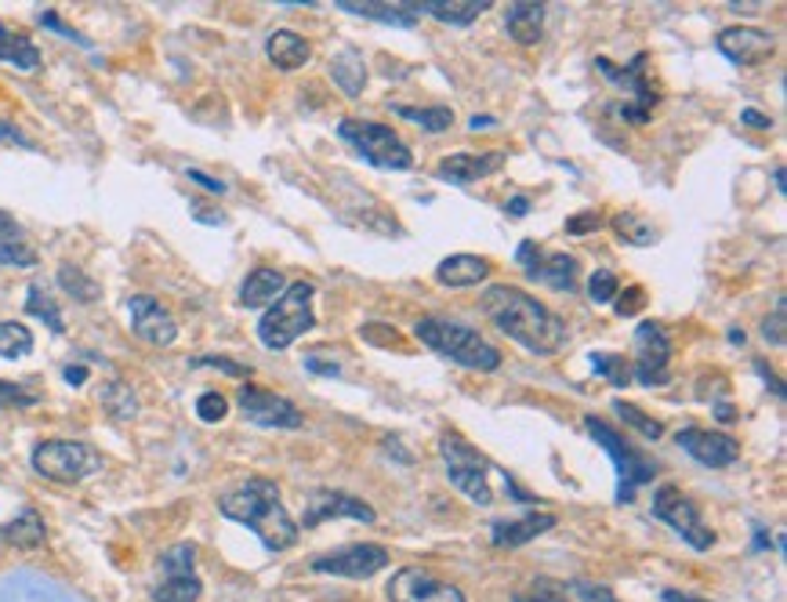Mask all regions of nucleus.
<instances>
[{"label":"nucleus","mask_w":787,"mask_h":602,"mask_svg":"<svg viewBox=\"0 0 787 602\" xmlns=\"http://www.w3.org/2000/svg\"><path fill=\"white\" fill-rule=\"evenodd\" d=\"M483 312L501 334H508L512 342H519L533 356H555V352L566 349V323L549 305L530 298L527 291L494 283V287L483 291Z\"/></svg>","instance_id":"f257e3e1"},{"label":"nucleus","mask_w":787,"mask_h":602,"mask_svg":"<svg viewBox=\"0 0 787 602\" xmlns=\"http://www.w3.org/2000/svg\"><path fill=\"white\" fill-rule=\"evenodd\" d=\"M219 512L225 519L239 522V527L255 530V538L266 544L269 552H287L298 544L302 530L283 508L280 486L272 480H244L233 491L219 497Z\"/></svg>","instance_id":"f03ea898"},{"label":"nucleus","mask_w":787,"mask_h":602,"mask_svg":"<svg viewBox=\"0 0 787 602\" xmlns=\"http://www.w3.org/2000/svg\"><path fill=\"white\" fill-rule=\"evenodd\" d=\"M414 338L425 349H432L436 356H443L454 367H465V370H479V374H490L501 367V349L490 345L483 334L475 331L469 323H458V320H439V316H421L414 323Z\"/></svg>","instance_id":"7ed1b4c3"},{"label":"nucleus","mask_w":787,"mask_h":602,"mask_svg":"<svg viewBox=\"0 0 787 602\" xmlns=\"http://www.w3.org/2000/svg\"><path fill=\"white\" fill-rule=\"evenodd\" d=\"M313 298L316 287L309 280H294L283 287V294L269 305L266 316L258 320V338L261 345L272 352H283L298 342L302 334H309L316 327V312H313Z\"/></svg>","instance_id":"20e7f679"},{"label":"nucleus","mask_w":787,"mask_h":602,"mask_svg":"<svg viewBox=\"0 0 787 602\" xmlns=\"http://www.w3.org/2000/svg\"><path fill=\"white\" fill-rule=\"evenodd\" d=\"M585 432L613 458V469H618V505H632L638 486L654 483V475H657L654 458H646L643 450H635L618 428L607 425L596 414H585Z\"/></svg>","instance_id":"39448f33"},{"label":"nucleus","mask_w":787,"mask_h":602,"mask_svg":"<svg viewBox=\"0 0 787 602\" xmlns=\"http://www.w3.org/2000/svg\"><path fill=\"white\" fill-rule=\"evenodd\" d=\"M436 447H439L443 469H447V480L458 486L472 505H479V508L494 505V491H490V472H494V464H490L461 432H443Z\"/></svg>","instance_id":"423d86ee"},{"label":"nucleus","mask_w":787,"mask_h":602,"mask_svg":"<svg viewBox=\"0 0 787 602\" xmlns=\"http://www.w3.org/2000/svg\"><path fill=\"white\" fill-rule=\"evenodd\" d=\"M30 464L40 480L73 486L84 483L87 475L102 472V453L84 439H44L33 447Z\"/></svg>","instance_id":"0eeeda50"},{"label":"nucleus","mask_w":787,"mask_h":602,"mask_svg":"<svg viewBox=\"0 0 787 602\" xmlns=\"http://www.w3.org/2000/svg\"><path fill=\"white\" fill-rule=\"evenodd\" d=\"M338 139L349 142L363 161L381 167V172H410L414 167V153L410 145L399 139L389 123L378 120H341L338 123Z\"/></svg>","instance_id":"6e6552de"},{"label":"nucleus","mask_w":787,"mask_h":602,"mask_svg":"<svg viewBox=\"0 0 787 602\" xmlns=\"http://www.w3.org/2000/svg\"><path fill=\"white\" fill-rule=\"evenodd\" d=\"M649 512H654V519L668 522V527L676 530L679 538L690 544V548L708 552L715 544V533H712L708 522H704L697 501H690V497L682 494L676 483H660L657 486L654 501H649Z\"/></svg>","instance_id":"1a4fd4ad"},{"label":"nucleus","mask_w":787,"mask_h":602,"mask_svg":"<svg viewBox=\"0 0 787 602\" xmlns=\"http://www.w3.org/2000/svg\"><path fill=\"white\" fill-rule=\"evenodd\" d=\"M203 581L197 574V544L178 541L160 555V577L150 588L153 602H200Z\"/></svg>","instance_id":"9d476101"},{"label":"nucleus","mask_w":787,"mask_h":602,"mask_svg":"<svg viewBox=\"0 0 787 602\" xmlns=\"http://www.w3.org/2000/svg\"><path fill=\"white\" fill-rule=\"evenodd\" d=\"M596 70L607 76L610 84H618L624 87L635 102H629V106H613V113H618L621 120H632V123H646L649 120V109L657 106V87L646 81V51H638L635 59L629 66H618V62H610V59H596Z\"/></svg>","instance_id":"9b49d317"},{"label":"nucleus","mask_w":787,"mask_h":602,"mask_svg":"<svg viewBox=\"0 0 787 602\" xmlns=\"http://www.w3.org/2000/svg\"><path fill=\"white\" fill-rule=\"evenodd\" d=\"M668 363H671V338L660 323L646 320L635 327V367L632 378L646 389L668 385Z\"/></svg>","instance_id":"f8f14e48"},{"label":"nucleus","mask_w":787,"mask_h":602,"mask_svg":"<svg viewBox=\"0 0 787 602\" xmlns=\"http://www.w3.org/2000/svg\"><path fill=\"white\" fill-rule=\"evenodd\" d=\"M236 403H239V414L258 428H302L305 425V414L287 400V396L258 389V385H239Z\"/></svg>","instance_id":"ddd939ff"},{"label":"nucleus","mask_w":787,"mask_h":602,"mask_svg":"<svg viewBox=\"0 0 787 602\" xmlns=\"http://www.w3.org/2000/svg\"><path fill=\"white\" fill-rule=\"evenodd\" d=\"M389 566V548L385 544H345L338 552H324L313 559L316 574H334V577H352V581H363V577H374Z\"/></svg>","instance_id":"4468645a"},{"label":"nucleus","mask_w":787,"mask_h":602,"mask_svg":"<svg viewBox=\"0 0 787 602\" xmlns=\"http://www.w3.org/2000/svg\"><path fill=\"white\" fill-rule=\"evenodd\" d=\"M128 312H131V331L139 342L156 345V349H167L178 342V320L153 298V294H131Z\"/></svg>","instance_id":"2eb2a0df"},{"label":"nucleus","mask_w":787,"mask_h":602,"mask_svg":"<svg viewBox=\"0 0 787 602\" xmlns=\"http://www.w3.org/2000/svg\"><path fill=\"white\" fill-rule=\"evenodd\" d=\"M389 602H465L461 588L439 581L432 570L403 566L389 581Z\"/></svg>","instance_id":"dca6fc26"},{"label":"nucleus","mask_w":787,"mask_h":602,"mask_svg":"<svg viewBox=\"0 0 787 602\" xmlns=\"http://www.w3.org/2000/svg\"><path fill=\"white\" fill-rule=\"evenodd\" d=\"M676 442L693 461H701L704 469H729V464H737V458H740V442L733 436H726V432L686 425V428H679Z\"/></svg>","instance_id":"f3484780"},{"label":"nucleus","mask_w":787,"mask_h":602,"mask_svg":"<svg viewBox=\"0 0 787 602\" xmlns=\"http://www.w3.org/2000/svg\"><path fill=\"white\" fill-rule=\"evenodd\" d=\"M715 48L726 55L733 66H762L766 59H773V51H777V37L766 29H755V26H729L715 37Z\"/></svg>","instance_id":"a211bd4d"},{"label":"nucleus","mask_w":787,"mask_h":602,"mask_svg":"<svg viewBox=\"0 0 787 602\" xmlns=\"http://www.w3.org/2000/svg\"><path fill=\"white\" fill-rule=\"evenodd\" d=\"M327 519H356V522H374V508L367 501H360V497H352L345 491H330V486H319V491L309 494V501H305V516H302V527L313 530L319 522Z\"/></svg>","instance_id":"6ab92c4d"},{"label":"nucleus","mask_w":787,"mask_h":602,"mask_svg":"<svg viewBox=\"0 0 787 602\" xmlns=\"http://www.w3.org/2000/svg\"><path fill=\"white\" fill-rule=\"evenodd\" d=\"M508 161L505 150H486V153H450L436 164V178L450 181V186H472V181L501 172Z\"/></svg>","instance_id":"aec40b11"},{"label":"nucleus","mask_w":787,"mask_h":602,"mask_svg":"<svg viewBox=\"0 0 787 602\" xmlns=\"http://www.w3.org/2000/svg\"><path fill=\"white\" fill-rule=\"evenodd\" d=\"M555 527H559V516L552 512H527L522 519H494L490 522V544H494V548H519V544L538 541Z\"/></svg>","instance_id":"412c9836"},{"label":"nucleus","mask_w":787,"mask_h":602,"mask_svg":"<svg viewBox=\"0 0 787 602\" xmlns=\"http://www.w3.org/2000/svg\"><path fill=\"white\" fill-rule=\"evenodd\" d=\"M410 15H432L443 26H469L483 11L494 8V0H410Z\"/></svg>","instance_id":"4be33fe9"},{"label":"nucleus","mask_w":787,"mask_h":602,"mask_svg":"<svg viewBox=\"0 0 787 602\" xmlns=\"http://www.w3.org/2000/svg\"><path fill=\"white\" fill-rule=\"evenodd\" d=\"M266 55H269V62L277 66V70L283 73H294V70H302L305 62H309V40L302 37V33H294V29H272L269 33V40H266Z\"/></svg>","instance_id":"5701e85b"},{"label":"nucleus","mask_w":787,"mask_h":602,"mask_svg":"<svg viewBox=\"0 0 787 602\" xmlns=\"http://www.w3.org/2000/svg\"><path fill=\"white\" fill-rule=\"evenodd\" d=\"M490 276V261L479 255H450L436 265L439 287H479Z\"/></svg>","instance_id":"b1692460"},{"label":"nucleus","mask_w":787,"mask_h":602,"mask_svg":"<svg viewBox=\"0 0 787 602\" xmlns=\"http://www.w3.org/2000/svg\"><path fill=\"white\" fill-rule=\"evenodd\" d=\"M283 287H287V280H283L280 269L258 265L247 272L244 287H239V305H244V309H266V305L280 298Z\"/></svg>","instance_id":"393cba45"},{"label":"nucleus","mask_w":787,"mask_h":602,"mask_svg":"<svg viewBox=\"0 0 787 602\" xmlns=\"http://www.w3.org/2000/svg\"><path fill=\"white\" fill-rule=\"evenodd\" d=\"M0 265L8 269H33L37 265V251L26 244V233L11 214L0 211Z\"/></svg>","instance_id":"a878e982"},{"label":"nucleus","mask_w":787,"mask_h":602,"mask_svg":"<svg viewBox=\"0 0 787 602\" xmlns=\"http://www.w3.org/2000/svg\"><path fill=\"white\" fill-rule=\"evenodd\" d=\"M0 541L11 544V548L19 552H33L40 548L44 541H48V527H44L40 512H33V508H22V512L8 522V527H0Z\"/></svg>","instance_id":"bb28decb"},{"label":"nucleus","mask_w":787,"mask_h":602,"mask_svg":"<svg viewBox=\"0 0 787 602\" xmlns=\"http://www.w3.org/2000/svg\"><path fill=\"white\" fill-rule=\"evenodd\" d=\"M505 29L516 44H538L544 33V4H533V0L512 4L505 15Z\"/></svg>","instance_id":"cd10ccee"},{"label":"nucleus","mask_w":787,"mask_h":602,"mask_svg":"<svg viewBox=\"0 0 787 602\" xmlns=\"http://www.w3.org/2000/svg\"><path fill=\"white\" fill-rule=\"evenodd\" d=\"M0 62L15 66V70H22V73H37L40 70V51L26 33L0 26Z\"/></svg>","instance_id":"c85d7f7f"},{"label":"nucleus","mask_w":787,"mask_h":602,"mask_svg":"<svg viewBox=\"0 0 787 602\" xmlns=\"http://www.w3.org/2000/svg\"><path fill=\"white\" fill-rule=\"evenodd\" d=\"M330 76H334V84L345 91L349 98H360L363 84H367V66H363V55L356 48H341L334 59H330Z\"/></svg>","instance_id":"c756f323"},{"label":"nucleus","mask_w":787,"mask_h":602,"mask_svg":"<svg viewBox=\"0 0 787 602\" xmlns=\"http://www.w3.org/2000/svg\"><path fill=\"white\" fill-rule=\"evenodd\" d=\"M334 8L349 11V15H363V19H374V22H385V26H403L410 29L414 26V15H410L407 4H378V0H338Z\"/></svg>","instance_id":"7c9ffc66"},{"label":"nucleus","mask_w":787,"mask_h":602,"mask_svg":"<svg viewBox=\"0 0 787 602\" xmlns=\"http://www.w3.org/2000/svg\"><path fill=\"white\" fill-rule=\"evenodd\" d=\"M533 280L549 283L552 291H577V258L566 255V251H555L549 258H541L538 272H533Z\"/></svg>","instance_id":"2f4dec72"},{"label":"nucleus","mask_w":787,"mask_h":602,"mask_svg":"<svg viewBox=\"0 0 787 602\" xmlns=\"http://www.w3.org/2000/svg\"><path fill=\"white\" fill-rule=\"evenodd\" d=\"M396 117H403V120H414L421 131H428V134H443V131H450V123H454V109L450 106H425V109H418V106H392Z\"/></svg>","instance_id":"473e14b6"},{"label":"nucleus","mask_w":787,"mask_h":602,"mask_svg":"<svg viewBox=\"0 0 787 602\" xmlns=\"http://www.w3.org/2000/svg\"><path fill=\"white\" fill-rule=\"evenodd\" d=\"M26 312H30V316H37V320L48 323L55 334H62V331H66L59 305H55L51 294L44 291V283H30V291H26Z\"/></svg>","instance_id":"72a5a7b5"},{"label":"nucleus","mask_w":787,"mask_h":602,"mask_svg":"<svg viewBox=\"0 0 787 602\" xmlns=\"http://www.w3.org/2000/svg\"><path fill=\"white\" fill-rule=\"evenodd\" d=\"M33 352V331L19 320H0V356L22 359Z\"/></svg>","instance_id":"f704fd0d"},{"label":"nucleus","mask_w":787,"mask_h":602,"mask_svg":"<svg viewBox=\"0 0 787 602\" xmlns=\"http://www.w3.org/2000/svg\"><path fill=\"white\" fill-rule=\"evenodd\" d=\"M102 406H106L113 417H120V422H131V417L139 414V400H134V392L124 381H109L106 389H102Z\"/></svg>","instance_id":"c9c22d12"},{"label":"nucleus","mask_w":787,"mask_h":602,"mask_svg":"<svg viewBox=\"0 0 787 602\" xmlns=\"http://www.w3.org/2000/svg\"><path fill=\"white\" fill-rule=\"evenodd\" d=\"M591 370H596L599 378H607L613 389H624V385L632 381V367L618 352H591Z\"/></svg>","instance_id":"e433bc0d"},{"label":"nucleus","mask_w":787,"mask_h":602,"mask_svg":"<svg viewBox=\"0 0 787 602\" xmlns=\"http://www.w3.org/2000/svg\"><path fill=\"white\" fill-rule=\"evenodd\" d=\"M613 229H618L621 236V244H635V247H649V244H657V233L649 229V225L638 219V214L632 211H624L613 219Z\"/></svg>","instance_id":"4c0bfd02"},{"label":"nucleus","mask_w":787,"mask_h":602,"mask_svg":"<svg viewBox=\"0 0 787 602\" xmlns=\"http://www.w3.org/2000/svg\"><path fill=\"white\" fill-rule=\"evenodd\" d=\"M613 414L621 417L624 425H632V428H638L643 432V436L654 442V439H660L665 436V425L657 422V417H646V411H638L635 403H624V400H613Z\"/></svg>","instance_id":"58836bf2"},{"label":"nucleus","mask_w":787,"mask_h":602,"mask_svg":"<svg viewBox=\"0 0 787 602\" xmlns=\"http://www.w3.org/2000/svg\"><path fill=\"white\" fill-rule=\"evenodd\" d=\"M59 283H62V291L73 294L77 302H95L98 298V283L87 280L77 265H62L59 269Z\"/></svg>","instance_id":"ea45409f"},{"label":"nucleus","mask_w":787,"mask_h":602,"mask_svg":"<svg viewBox=\"0 0 787 602\" xmlns=\"http://www.w3.org/2000/svg\"><path fill=\"white\" fill-rule=\"evenodd\" d=\"M621 294V280L610 269H596L588 280V302L591 305H613V298Z\"/></svg>","instance_id":"a19ab883"},{"label":"nucleus","mask_w":787,"mask_h":602,"mask_svg":"<svg viewBox=\"0 0 787 602\" xmlns=\"http://www.w3.org/2000/svg\"><path fill=\"white\" fill-rule=\"evenodd\" d=\"M44 396L37 389H30V385H19V381H0V406H11V411H30V406H37Z\"/></svg>","instance_id":"79ce46f5"},{"label":"nucleus","mask_w":787,"mask_h":602,"mask_svg":"<svg viewBox=\"0 0 787 602\" xmlns=\"http://www.w3.org/2000/svg\"><path fill=\"white\" fill-rule=\"evenodd\" d=\"M197 414H200V422L219 425L222 417L230 414V400H225L222 392H203L200 400H197Z\"/></svg>","instance_id":"37998d69"},{"label":"nucleus","mask_w":787,"mask_h":602,"mask_svg":"<svg viewBox=\"0 0 787 602\" xmlns=\"http://www.w3.org/2000/svg\"><path fill=\"white\" fill-rule=\"evenodd\" d=\"M563 585H552V581H538L530 588V592H519L512 595V602H566V595L559 592Z\"/></svg>","instance_id":"c03bdc74"},{"label":"nucleus","mask_w":787,"mask_h":602,"mask_svg":"<svg viewBox=\"0 0 787 602\" xmlns=\"http://www.w3.org/2000/svg\"><path fill=\"white\" fill-rule=\"evenodd\" d=\"M762 338H766L770 345H784V298H777V305H773V316H766V320H762Z\"/></svg>","instance_id":"a18cd8bd"},{"label":"nucleus","mask_w":787,"mask_h":602,"mask_svg":"<svg viewBox=\"0 0 787 602\" xmlns=\"http://www.w3.org/2000/svg\"><path fill=\"white\" fill-rule=\"evenodd\" d=\"M643 305H646V291L638 287V283L624 287V294L613 298V309H618V316H635L638 309H643Z\"/></svg>","instance_id":"49530a36"},{"label":"nucleus","mask_w":787,"mask_h":602,"mask_svg":"<svg viewBox=\"0 0 787 602\" xmlns=\"http://www.w3.org/2000/svg\"><path fill=\"white\" fill-rule=\"evenodd\" d=\"M569 592H574L580 602H618V595H613L607 585H591V581H574Z\"/></svg>","instance_id":"de8ad7c7"},{"label":"nucleus","mask_w":787,"mask_h":602,"mask_svg":"<svg viewBox=\"0 0 787 602\" xmlns=\"http://www.w3.org/2000/svg\"><path fill=\"white\" fill-rule=\"evenodd\" d=\"M192 367H219L225 374H233V378H250V367H244V363H233V359H225V356H197L192 359Z\"/></svg>","instance_id":"09e8293b"},{"label":"nucleus","mask_w":787,"mask_h":602,"mask_svg":"<svg viewBox=\"0 0 787 602\" xmlns=\"http://www.w3.org/2000/svg\"><path fill=\"white\" fill-rule=\"evenodd\" d=\"M40 26H48V29H55V33H62L66 40L80 44V48H91V40H84V37H80L77 29H70V26H66V22H62L59 15H51V11H44V15H40Z\"/></svg>","instance_id":"8fccbe9b"},{"label":"nucleus","mask_w":787,"mask_h":602,"mask_svg":"<svg viewBox=\"0 0 787 602\" xmlns=\"http://www.w3.org/2000/svg\"><path fill=\"white\" fill-rule=\"evenodd\" d=\"M516 258L522 261V269H527V276L533 280V272H538V265H541V251H538V244H533V240H527V244H519V251H516Z\"/></svg>","instance_id":"3c124183"},{"label":"nucleus","mask_w":787,"mask_h":602,"mask_svg":"<svg viewBox=\"0 0 787 602\" xmlns=\"http://www.w3.org/2000/svg\"><path fill=\"white\" fill-rule=\"evenodd\" d=\"M602 225V219L596 211H588V214H580V219H569L566 222V233H574V236H580V233H591V229H599Z\"/></svg>","instance_id":"603ef678"},{"label":"nucleus","mask_w":787,"mask_h":602,"mask_svg":"<svg viewBox=\"0 0 787 602\" xmlns=\"http://www.w3.org/2000/svg\"><path fill=\"white\" fill-rule=\"evenodd\" d=\"M186 178H189V181H197L200 189H208V192H219V197H222V192H230V186H225V181L211 178V175H203V172H197V167H189V172H186Z\"/></svg>","instance_id":"864d4df0"},{"label":"nucleus","mask_w":787,"mask_h":602,"mask_svg":"<svg viewBox=\"0 0 787 602\" xmlns=\"http://www.w3.org/2000/svg\"><path fill=\"white\" fill-rule=\"evenodd\" d=\"M0 139L11 142V145H22V150H37V145H33V139H26V134H22L15 123H8V120H0Z\"/></svg>","instance_id":"5fc2aeb1"},{"label":"nucleus","mask_w":787,"mask_h":602,"mask_svg":"<svg viewBox=\"0 0 787 602\" xmlns=\"http://www.w3.org/2000/svg\"><path fill=\"white\" fill-rule=\"evenodd\" d=\"M740 120H744L748 128H755V131H770L773 128V120L766 117V113H759V109H744V113H740Z\"/></svg>","instance_id":"6e6d98bb"},{"label":"nucleus","mask_w":787,"mask_h":602,"mask_svg":"<svg viewBox=\"0 0 787 602\" xmlns=\"http://www.w3.org/2000/svg\"><path fill=\"white\" fill-rule=\"evenodd\" d=\"M505 214H512V219H527V214H530V197H512L505 203Z\"/></svg>","instance_id":"4d7b16f0"},{"label":"nucleus","mask_w":787,"mask_h":602,"mask_svg":"<svg viewBox=\"0 0 787 602\" xmlns=\"http://www.w3.org/2000/svg\"><path fill=\"white\" fill-rule=\"evenodd\" d=\"M305 370H313V374H327V378H338V363H319L316 356H305Z\"/></svg>","instance_id":"13d9d810"},{"label":"nucleus","mask_w":787,"mask_h":602,"mask_svg":"<svg viewBox=\"0 0 787 602\" xmlns=\"http://www.w3.org/2000/svg\"><path fill=\"white\" fill-rule=\"evenodd\" d=\"M505 486H508V494L512 497H516V501L519 505H538V497H533V494H527V491H522V486L516 483V480H512V475L505 472Z\"/></svg>","instance_id":"bf43d9fd"},{"label":"nucleus","mask_w":787,"mask_h":602,"mask_svg":"<svg viewBox=\"0 0 787 602\" xmlns=\"http://www.w3.org/2000/svg\"><path fill=\"white\" fill-rule=\"evenodd\" d=\"M660 599H665V602H708V599H701V595L679 592V588H665V592H660Z\"/></svg>","instance_id":"052dcab7"},{"label":"nucleus","mask_w":787,"mask_h":602,"mask_svg":"<svg viewBox=\"0 0 787 602\" xmlns=\"http://www.w3.org/2000/svg\"><path fill=\"white\" fill-rule=\"evenodd\" d=\"M715 417H718L723 425H733V422H737V411H733L729 403H715Z\"/></svg>","instance_id":"680f3d73"},{"label":"nucleus","mask_w":787,"mask_h":602,"mask_svg":"<svg viewBox=\"0 0 787 602\" xmlns=\"http://www.w3.org/2000/svg\"><path fill=\"white\" fill-rule=\"evenodd\" d=\"M469 128H472V131H490V128H497V120H494V117H486V113H483V117H479V113H475V117L469 120Z\"/></svg>","instance_id":"e2e57ef3"},{"label":"nucleus","mask_w":787,"mask_h":602,"mask_svg":"<svg viewBox=\"0 0 787 602\" xmlns=\"http://www.w3.org/2000/svg\"><path fill=\"white\" fill-rule=\"evenodd\" d=\"M84 378H87L84 367H66V381L70 385H84Z\"/></svg>","instance_id":"0e129e2a"},{"label":"nucleus","mask_w":787,"mask_h":602,"mask_svg":"<svg viewBox=\"0 0 787 602\" xmlns=\"http://www.w3.org/2000/svg\"><path fill=\"white\" fill-rule=\"evenodd\" d=\"M762 4H729V11H737V15H740V11H759Z\"/></svg>","instance_id":"69168bd1"},{"label":"nucleus","mask_w":787,"mask_h":602,"mask_svg":"<svg viewBox=\"0 0 787 602\" xmlns=\"http://www.w3.org/2000/svg\"><path fill=\"white\" fill-rule=\"evenodd\" d=\"M729 342H733V345H744V331H729Z\"/></svg>","instance_id":"338daca9"},{"label":"nucleus","mask_w":787,"mask_h":602,"mask_svg":"<svg viewBox=\"0 0 787 602\" xmlns=\"http://www.w3.org/2000/svg\"><path fill=\"white\" fill-rule=\"evenodd\" d=\"M773 178H777V189L784 192V167H777V172H773Z\"/></svg>","instance_id":"774afa93"}]
</instances>
